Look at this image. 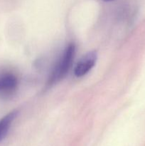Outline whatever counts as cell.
<instances>
[{"instance_id": "obj_1", "label": "cell", "mask_w": 145, "mask_h": 146, "mask_svg": "<svg viewBox=\"0 0 145 146\" xmlns=\"http://www.w3.org/2000/svg\"><path fill=\"white\" fill-rule=\"evenodd\" d=\"M75 54V45L73 44H70L66 47L61 58L54 67L49 78L48 85L51 86L57 84L66 76L72 64Z\"/></svg>"}, {"instance_id": "obj_4", "label": "cell", "mask_w": 145, "mask_h": 146, "mask_svg": "<svg viewBox=\"0 0 145 146\" xmlns=\"http://www.w3.org/2000/svg\"><path fill=\"white\" fill-rule=\"evenodd\" d=\"M16 115L17 111H14L9 112L0 119V142L7 135Z\"/></svg>"}, {"instance_id": "obj_5", "label": "cell", "mask_w": 145, "mask_h": 146, "mask_svg": "<svg viewBox=\"0 0 145 146\" xmlns=\"http://www.w3.org/2000/svg\"><path fill=\"white\" fill-rule=\"evenodd\" d=\"M104 1H107V2H109V1H115V0H102Z\"/></svg>"}, {"instance_id": "obj_2", "label": "cell", "mask_w": 145, "mask_h": 146, "mask_svg": "<svg viewBox=\"0 0 145 146\" xmlns=\"http://www.w3.org/2000/svg\"><path fill=\"white\" fill-rule=\"evenodd\" d=\"M18 81L16 76L9 71L0 72V97L6 98L16 91Z\"/></svg>"}, {"instance_id": "obj_3", "label": "cell", "mask_w": 145, "mask_h": 146, "mask_svg": "<svg viewBox=\"0 0 145 146\" xmlns=\"http://www.w3.org/2000/svg\"><path fill=\"white\" fill-rule=\"evenodd\" d=\"M97 52L95 51H90L80 59L74 68V74L76 77H82L86 75L95 66L96 63Z\"/></svg>"}]
</instances>
